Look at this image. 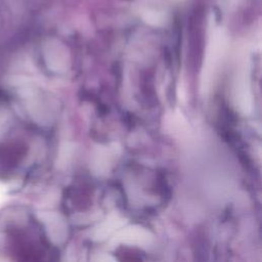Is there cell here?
Returning a JSON list of instances; mask_svg holds the SVG:
<instances>
[{
	"label": "cell",
	"mask_w": 262,
	"mask_h": 262,
	"mask_svg": "<svg viewBox=\"0 0 262 262\" xmlns=\"http://www.w3.org/2000/svg\"><path fill=\"white\" fill-rule=\"evenodd\" d=\"M145 21L151 24V25H161L165 21V15L162 12L155 11V10H147L144 12L143 15Z\"/></svg>",
	"instance_id": "cell-1"
}]
</instances>
